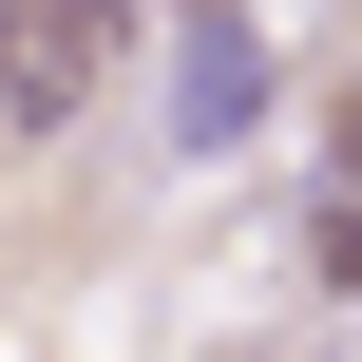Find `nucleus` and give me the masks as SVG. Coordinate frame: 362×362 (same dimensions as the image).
<instances>
[{
  "label": "nucleus",
  "instance_id": "f257e3e1",
  "mask_svg": "<svg viewBox=\"0 0 362 362\" xmlns=\"http://www.w3.org/2000/svg\"><path fill=\"white\" fill-rule=\"evenodd\" d=\"M134 19H153V0H0V115H19V134H76V115L134 76Z\"/></svg>",
  "mask_w": 362,
  "mask_h": 362
},
{
  "label": "nucleus",
  "instance_id": "f03ea898",
  "mask_svg": "<svg viewBox=\"0 0 362 362\" xmlns=\"http://www.w3.org/2000/svg\"><path fill=\"white\" fill-rule=\"evenodd\" d=\"M267 95H286V76H267V19H248V0H172V153H191V172L248 153Z\"/></svg>",
  "mask_w": 362,
  "mask_h": 362
},
{
  "label": "nucleus",
  "instance_id": "7ed1b4c3",
  "mask_svg": "<svg viewBox=\"0 0 362 362\" xmlns=\"http://www.w3.org/2000/svg\"><path fill=\"white\" fill-rule=\"evenodd\" d=\"M305 286H325V305H362V210H344V191H305Z\"/></svg>",
  "mask_w": 362,
  "mask_h": 362
},
{
  "label": "nucleus",
  "instance_id": "20e7f679",
  "mask_svg": "<svg viewBox=\"0 0 362 362\" xmlns=\"http://www.w3.org/2000/svg\"><path fill=\"white\" fill-rule=\"evenodd\" d=\"M325 191L362 210V95H325Z\"/></svg>",
  "mask_w": 362,
  "mask_h": 362
},
{
  "label": "nucleus",
  "instance_id": "39448f33",
  "mask_svg": "<svg viewBox=\"0 0 362 362\" xmlns=\"http://www.w3.org/2000/svg\"><path fill=\"white\" fill-rule=\"evenodd\" d=\"M229 362H305V344H229Z\"/></svg>",
  "mask_w": 362,
  "mask_h": 362
}]
</instances>
